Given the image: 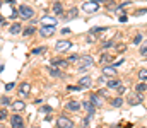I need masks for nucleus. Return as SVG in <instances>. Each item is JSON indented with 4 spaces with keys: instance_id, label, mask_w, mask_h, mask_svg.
Listing matches in <instances>:
<instances>
[{
    "instance_id": "obj_1",
    "label": "nucleus",
    "mask_w": 147,
    "mask_h": 128,
    "mask_svg": "<svg viewBox=\"0 0 147 128\" xmlns=\"http://www.w3.org/2000/svg\"><path fill=\"white\" fill-rule=\"evenodd\" d=\"M94 63V60H92V56H89V55H84V56H79V72H86L87 70V67H91Z\"/></svg>"
},
{
    "instance_id": "obj_2",
    "label": "nucleus",
    "mask_w": 147,
    "mask_h": 128,
    "mask_svg": "<svg viewBox=\"0 0 147 128\" xmlns=\"http://www.w3.org/2000/svg\"><path fill=\"white\" fill-rule=\"evenodd\" d=\"M19 15L22 17V19H31L33 15H34V10H33V7H29V5H19Z\"/></svg>"
},
{
    "instance_id": "obj_3",
    "label": "nucleus",
    "mask_w": 147,
    "mask_h": 128,
    "mask_svg": "<svg viewBox=\"0 0 147 128\" xmlns=\"http://www.w3.org/2000/svg\"><path fill=\"white\" fill-rule=\"evenodd\" d=\"M57 128H74V121L67 116H60L57 120Z\"/></svg>"
},
{
    "instance_id": "obj_4",
    "label": "nucleus",
    "mask_w": 147,
    "mask_h": 128,
    "mask_svg": "<svg viewBox=\"0 0 147 128\" xmlns=\"http://www.w3.org/2000/svg\"><path fill=\"white\" fill-rule=\"evenodd\" d=\"M82 9H84V12H87V14H94V12H98L99 10V3H96V2H86L84 5H82Z\"/></svg>"
},
{
    "instance_id": "obj_5",
    "label": "nucleus",
    "mask_w": 147,
    "mask_h": 128,
    "mask_svg": "<svg viewBox=\"0 0 147 128\" xmlns=\"http://www.w3.org/2000/svg\"><path fill=\"white\" fill-rule=\"evenodd\" d=\"M70 46H72V41H69V40H60V41L55 44V50H57V51H67V50H70Z\"/></svg>"
},
{
    "instance_id": "obj_6",
    "label": "nucleus",
    "mask_w": 147,
    "mask_h": 128,
    "mask_svg": "<svg viewBox=\"0 0 147 128\" xmlns=\"http://www.w3.org/2000/svg\"><path fill=\"white\" fill-rule=\"evenodd\" d=\"M39 34H41V38H50V36H53V34H55V26H43V27L39 29Z\"/></svg>"
},
{
    "instance_id": "obj_7",
    "label": "nucleus",
    "mask_w": 147,
    "mask_h": 128,
    "mask_svg": "<svg viewBox=\"0 0 147 128\" xmlns=\"http://www.w3.org/2000/svg\"><path fill=\"white\" fill-rule=\"evenodd\" d=\"M10 125H12V128H26L24 120H22L19 115H14V116L10 118Z\"/></svg>"
},
{
    "instance_id": "obj_8",
    "label": "nucleus",
    "mask_w": 147,
    "mask_h": 128,
    "mask_svg": "<svg viewBox=\"0 0 147 128\" xmlns=\"http://www.w3.org/2000/svg\"><path fill=\"white\" fill-rule=\"evenodd\" d=\"M128 104H130V106H139V104H142V96H140V94L128 96Z\"/></svg>"
},
{
    "instance_id": "obj_9",
    "label": "nucleus",
    "mask_w": 147,
    "mask_h": 128,
    "mask_svg": "<svg viewBox=\"0 0 147 128\" xmlns=\"http://www.w3.org/2000/svg\"><path fill=\"white\" fill-rule=\"evenodd\" d=\"M113 60H115V55H110V53H103V55H101V58H99V63H101V65H110Z\"/></svg>"
},
{
    "instance_id": "obj_10",
    "label": "nucleus",
    "mask_w": 147,
    "mask_h": 128,
    "mask_svg": "<svg viewBox=\"0 0 147 128\" xmlns=\"http://www.w3.org/2000/svg\"><path fill=\"white\" fill-rule=\"evenodd\" d=\"M41 24L43 26H57V19L51 15H43L41 17Z\"/></svg>"
},
{
    "instance_id": "obj_11",
    "label": "nucleus",
    "mask_w": 147,
    "mask_h": 128,
    "mask_svg": "<svg viewBox=\"0 0 147 128\" xmlns=\"http://www.w3.org/2000/svg\"><path fill=\"white\" fill-rule=\"evenodd\" d=\"M103 75H106V77H115V75H116V67H115V65H106V67L103 68Z\"/></svg>"
},
{
    "instance_id": "obj_12",
    "label": "nucleus",
    "mask_w": 147,
    "mask_h": 128,
    "mask_svg": "<svg viewBox=\"0 0 147 128\" xmlns=\"http://www.w3.org/2000/svg\"><path fill=\"white\" fill-rule=\"evenodd\" d=\"M51 65H53L55 68H67V67H69V62L60 60V58H55V60H51Z\"/></svg>"
},
{
    "instance_id": "obj_13",
    "label": "nucleus",
    "mask_w": 147,
    "mask_h": 128,
    "mask_svg": "<svg viewBox=\"0 0 147 128\" xmlns=\"http://www.w3.org/2000/svg\"><path fill=\"white\" fill-rule=\"evenodd\" d=\"M19 92H21L22 96H29V92H31V84H29V82H22V84L19 85Z\"/></svg>"
},
{
    "instance_id": "obj_14",
    "label": "nucleus",
    "mask_w": 147,
    "mask_h": 128,
    "mask_svg": "<svg viewBox=\"0 0 147 128\" xmlns=\"http://www.w3.org/2000/svg\"><path fill=\"white\" fill-rule=\"evenodd\" d=\"M65 109H67V111H79V109H80V103H77V101H69V103L65 104Z\"/></svg>"
},
{
    "instance_id": "obj_15",
    "label": "nucleus",
    "mask_w": 147,
    "mask_h": 128,
    "mask_svg": "<svg viewBox=\"0 0 147 128\" xmlns=\"http://www.w3.org/2000/svg\"><path fill=\"white\" fill-rule=\"evenodd\" d=\"M24 108H26V103H24V101H14V103H12V109H14L16 113L22 111Z\"/></svg>"
},
{
    "instance_id": "obj_16",
    "label": "nucleus",
    "mask_w": 147,
    "mask_h": 128,
    "mask_svg": "<svg viewBox=\"0 0 147 128\" xmlns=\"http://www.w3.org/2000/svg\"><path fill=\"white\" fill-rule=\"evenodd\" d=\"M9 33H10V34H19V33H22V26H21L19 22H14V24L10 26Z\"/></svg>"
},
{
    "instance_id": "obj_17",
    "label": "nucleus",
    "mask_w": 147,
    "mask_h": 128,
    "mask_svg": "<svg viewBox=\"0 0 147 128\" xmlns=\"http://www.w3.org/2000/svg\"><path fill=\"white\" fill-rule=\"evenodd\" d=\"M91 84H92V80H91V77L87 75V77H82L80 80H79V85L82 87V89H87V87H91Z\"/></svg>"
},
{
    "instance_id": "obj_18",
    "label": "nucleus",
    "mask_w": 147,
    "mask_h": 128,
    "mask_svg": "<svg viewBox=\"0 0 147 128\" xmlns=\"http://www.w3.org/2000/svg\"><path fill=\"white\" fill-rule=\"evenodd\" d=\"M53 14H55V15H62V14H63V5H62L60 2H55V3H53Z\"/></svg>"
},
{
    "instance_id": "obj_19",
    "label": "nucleus",
    "mask_w": 147,
    "mask_h": 128,
    "mask_svg": "<svg viewBox=\"0 0 147 128\" xmlns=\"http://www.w3.org/2000/svg\"><path fill=\"white\" fill-rule=\"evenodd\" d=\"M89 103H91V104H94V108H101V99H99V96H98V94H92V96L89 97Z\"/></svg>"
},
{
    "instance_id": "obj_20",
    "label": "nucleus",
    "mask_w": 147,
    "mask_h": 128,
    "mask_svg": "<svg viewBox=\"0 0 147 128\" xmlns=\"http://www.w3.org/2000/svg\"><path fill=\"white\" fill-rule=\"evenodd\" d=\"M120 82H121V80H118V79H115V77H113L111 80H108V82H106V87H108V89H118V87L121 85Z\"/></svg>"
},
{
    "instance_id": "obj_21",
    "label": "nucleus",
    "mask_w": 147,
    "mask_h": 128,
    "mask_svg": "<svg viewBox=\"0 0 147 128\" xmlns=\"http://www.w3.org/2000/svg\"><path fill=\"white\" fill-rule=\"evenodd\" d=\"M82 106H84V108L87 109V113H89V116H92V115H94V111H96V108H94V104H91L89 101H86V103H84Z\"/></svg>"
},
{
    "instance_id": "obj_22",
    "label": "nucleus",
    "mask_w": 147,
    "mask_h": 128,
    "mask_svg": "<svg viewBox=\"0 0 147 128\" xmlns=\"http://www.w3.org/2000/svg\"><path fill=\"white\" fill-rule=\"evenodd\" d=\"M36 33V27L34 26H28L26 29H22V34L24 36H31V34H34Z\"/></svg>"
},
{
    "instance_id": "obj_23",
    "label": "nucleus",
    "mask_w": 147,
    "mask_h": 128,
    "mask_svg": "<svg viewBox=\"0 0 147 128\" xmlns=\"http://www.w3.org/2000/svg\"><path fill=\"white\" fill-rule=\"evenodd\" d=\"M48 72H50V75H53V77H62V70H57L55 67H48Z\"/></svg>"
},
{
    "instance_id": "obj_24",
    "label": "nucleus",
    "mask_w": 147,
    "mask_h": 128,
    "mask_svg": "<svg viewBox=\"0 0 147 128\" xmlns=\"http://www.w3.org/2000/svg\"><path fill=\"white\" fill-rule=\"evenodd\" d=\"M135 90H137V94H142V92H146V90H147V84H144V82L137 84V85H135Z\"/></svg>"
},
{
    "instance_id": "obj_25",
    "label": "nucleus",
    "mask_w": 147,
    "mask_h": 128,
    "mask_svg": "<svg viewBox=\"0 0 147 128\" xmlns=\"http://www.w3.org/2000/svg\"><path fill=\"white\" fill-rule=\"evenodd\" d=\"M121 104H123V99H121V97H115V99L111 101V106H113V108H120Z\"/></svg>"
},
{
    "instance_id": "obj_26",
    "label": "nucleus",
    "mask_w": 147,
    "mask_h": 128,
    "mask_svg": "<svg viewBox=\"0 0 147 128\" xmlns=\"http://www.w3.org/2000/svg\"><path fill=\"white\" fill-rule=\"evenodd\" d=\"M45 51H46V48H45V46H38V48H33V51H31V53H33V55H39V53H45Z\"/></svg>"
},
{
    "instance_id": "obj_27",
    "label": "nucleus",
    "mask_w": 147,
    "mask_h": 128,
    "mask_svg": "<svg viewBox=\"0 0 147 128\" xmlns=\"http://www.w3.org/2000/svg\"><path fill=\"white\" fill-rule=\"evenodd\" d=\"M39 111H41V113H45V115H50L53 109H51V106H48V104H46V106H41V108H39Z\"/></svg>"
},
{
    "instance_id": "obj_28",
    "label": "nucleus",
    "mask_w": 147,
    "mask_h": 128,
    "mask_svg": "<svg viewBox=\"0 0 147 128\" xmlns=\"http://www.w3.org/2000/svg\"><path fill=\"white\" fill-rule=\"evenodd\" d=\"M111 46H115V41H111V40H108V41H105L103 44H101L103 50H108V48H111Z\"/></svg>"
},
{
    "instance_id": "obj_29",
    "label": "nucleus",
    "mask_w": 147,
    "mask_h": 128,
    "mask_svg": "<svg viewBox=\"0 0 147 128\" xmlns=\"http://www.w3.org/2000/svg\"><path fill=\"white\" fill-rule=\"evenodd\" d=\"M103 31H106V27H92L89 31V34H98V33H103Z\"/></svg>"
},
{
    "instance_id": "obj_30",
    "label": "nucleus",
    "mask_w": 147,
    "mask_h": 128,
    "mask_svg": "<svg viewBox=\"0 0 147 128\" xmlns=\"http://www.w3.org/2000/svg\"><path fill=\"white\" fill-rule=\"evenodd\" d=\"M139 79H140V80H147V68H142V70L139 72Z\"/></svg>"
},
{
    "instance_id": "obj_31",
    "label": "nucleus",
    "mask_w": 147,
    "mask_h": 128,
    "mask_svg": "<svg viewBox=\"0 0 147 128\" xmlns=\"http://www.w3.org/2000/svg\"><path fill=\"white\" fill-rule=\"evenodd\" d=\"M72 17H77V9H75V7H74V9H70V10H69V15H67L65 19H72Z\"/></svg>"
},
{
    "instance_id": "obj_32",
    "label": "nucleus",
    "mask_w": 147,
    "mask_h": 128,
    "mask_svg": "<svg viewBox=\"0 0 147 128\" xmlns=\"http://www.w3.org/2000/svg\"><path fill=\"white\" fill-rule=\"evenodd\" d=\"M75 62H79V55H70L69 56V63H75Z\"/></svg>"
},
{
    "instance_id": "obj_33",
    "label": "nucleus",
    "mask_w": 147,
    "mask_h": 128,
    "mask_svg": "<svg viewBox=\"0 0 147 128\" xmlns=\"http://www.w3.org/2000/svg\"><path fill=\"white\" fill-rule=\"evenodd\" d=\"M0 103H2L3 106H7V104H10V99H9L7 96H3V97H0Z\"/></svg>"
},
{
    "instance_id": "obj_34",
    "label": "nucleus",
    "mask_w": 147,
    "mask_h": 128,
    "mask_svg": "<svg viewBox=\"0 0 147 128\" xmlns=\"http://www.w3.org/2000/svg\"><path fill=\"white\" fill-rule=\"evenodd\" d=\"M140 43H142V34H137L134 38V44H140Z\"/></svg>"
},
{
    "instance_id": "obj_35",
    "label": "nucleus",
    "mask_w": 147,
    "mask_h": 128,
    "mask_svg": "<svg viewBox=\"0 0 147 128\" xmlns=\"http://www.w3.org/2000/svg\"><path fill=\"white\" fill-rule=\"evenodd\" d=\"M7 118V111L5 109H0V121H3Z\"/></svg>"
},
{
    "instance_id": "obj_36",
    "label": "nucleus",
    "mask_w": 147,
    "mask_h": 128,
    "mask_svg": "<svg viewBox=\"0 0 147 128\" xmlns=\"http://www.w3.org/2000/svg\"><path fill=\"white\" fill-rule=\"evenodd\" d=\"M123 50H125V44H123V43H121V44H116V51H118V53H121Z\"/></svg>"
},
{
    "instance_id": "obj_37",
    "label": "nucleus",
    "mask_w": 147,
    "mask_h": 128,
    "mask_svg": "<svg viewBox=\"0 0 147 128\" xmlns=\"http://www.w3.org/2000/svg\"><path fill=\"white\" fill-rule=\"evenodd\" d=\"M80 85H69V90H80Z\"/></svg>"
},
{
    "instance_id": "obj_38",
    "label": "nucleus",
    "mask_w": 147,
    "mask_h": 128,
    "mask_svg": "<svg viewBox=\"0 0 147 128\" xmlns=\"http://www.w3.org/2000/svg\"><path fill=\"white\" fill-rule=\"evenodd\" d=\"M14 85H16L14 82H9V84L5 85V90H12V89H14Z\"/></svg>"
},
{
    "instance_id": "obj_39",
    "label": "nucleus",
    "mask_w": 147,
    "mask_h": 128,
    "mask_svg": "<svg viewBox=\"0 0 147 128\" xmlns=\"http://www.w3.org/2000/svg\"><path fill=\"white\" fill-rule=\"evenodd\" d=\"M17 15H19V10H12V12H10V17H12V19H16Z\"/></svg>"
},
{
    "instance_id": "obj_40",
    "label": "nucleus",
    "mask_w": 147,
    "mask_h": 128,
    "mask_svg": "<svg viewBox=\"0 0 147 128\" xmlns=\"http://www.w3.org/2000/svg\"><path fill=\"white\" fill-rule=\"evenodd\" d=\"M146 12H147V9H142V10H137L135 15H142V14H146Z\"/></svg>"
},
{
    "instance_id": "obj_41",
    "label": "nucleus",
    "mask_w": 147,
    "mask_h": 128,
    "mask_svg": "<svg viewBox=\"0 0 147 128\" xmlns=\"http://www.w3.org/2000/svg\"><path fill=\"white\" fill-rule=\"evenodd\" d=\"M89 118H91V116H87V118L84 120V128H89Z\"/></svg>"
},
{
    "instance_id": "obj_42",
    "label": "nucleus",
    "mask_w": 147,
    "mask_h": 128,
    "mask_svg": "<svg viewBox=\"0 0 147 128\" xmlns=\"http://www.w3.org/2000/svg\"><path fill=\"white\" fill-rule=\"evenodd\" d=\"M96 94H98V96H105V94H106V90H105V89H99Z\"/></svg>"
},
{
    "instance_id": "obj_43",
    "label": "nucleus",
    "mask_w": 147,
    "mask_h": 128,
    "mask_svg": "<svg viewBox=\"0 0 147 128\" xmlns=\"http://www.w3.org/2000/svg\"><path fill=\"white\" fill-rule=\"evenodd\" d=\"M127 19H128L127 15H120V22H127Z\"/></svg>"
},
{
    "instance_id": "obj_44",
    "label": "nucleus",
    "mask_w": 147,
    "mask_h": 128,
    "mask_svg": "<svg viewBox=\"0 0 147 128\" xmlns=\"http://www.w3.org/2000/svg\"><path fill=\"white\" fill-rule=\"evenodd\" d=\"M62 33H63V34H69V33H70V29H69V27H63V29H62Z\"/></svg>"
},
{
    "instance_id": "obj_45",
    "label": "nucleus",
    "mask_w": 147,
    "mask_h": 128,
    "mask_svg": "<svg viewBox=\"0 0 147 128\" xmlns=\"http://www.w3.org/2000/svg\"><path fill=\"white\" fill-rule=\"evenodd\" d=\"M89 2H96V3H105V2H108V0H89Z\"/></svg>"
},
{
    "instance_id": "obj_46",
    "label": "nucleus",
    "mask_w": 147,
    "mask_h": 128,
    "mask_svg": "<svg viewBox=\"0 0 147 128\" xmlns=\"http://www.w3.org/2000/svg\"><path fill=\"white\" fill-rule=\"evenodd\" d=\"M144 50H147V41L144 43V44H142V46H140V51H144Z\"/></svg>"
},
{
    "instance_id": "obj_47",
    "label": "nucleus",
    "mask_w": 147,
    "mask_h": 128,
    "mask_svg": "<svg viewBox=\"0 0 147 128\" xmlns=\"http://www.w3.org/2000/svg\"><path fill=\"white\" fill-rule=\"evenodd\" d=\"M121 63H123V58H121V60H118V62H116V63H115V67H120V65H121Z\"/></svg>"
},
{
    "instance_id": "obj_48",
    "label": "nucleus",
    "mask_w": 147,
    "mask_h": 128,
    "mask_svg": "<svg viewBox=\"0 0 147 128\" xmlns=\"http://www.w3.org/2000/svg\"><path fill=\"white\" fill-rule=\"evenodd\" d=\"M140 55H142L144 58H147V50H144V51H140Z\"/></svg>"
},
{
    "instance_id": "obj_49",
    "label": "nucleus",
    "mask_w": 147,
    "mask_h": 128,
    "mask_svg": "<svg viewBox=\"0 0 147 128\" xmlns=\"http://www.w3.org/2000/svg\"><path fill=\"white\" fill-rule=\"evenodd\" d=\"M3 21H5V19H3V17H2V15H0V24H2V22H3Z\"/></svg>"
},
{
    "instance_id": "obj_50",
    "label": "nucleus",
    "mask_w": 147,
    "mask_h": 128,
    "mask_svg": "<svg viewBox=\"0 0 147 128\" xmlns=\"http://www.w3.org/2000/svg\"><path fill=\"white\" fill-rule=\"evenodd\" d=\"M0 5H2V2H0Z\"/></svg>"
},
{
    "instance_id": "obj_51",
    "label": "nucleus",
    "mask_w": 147,
    "mask_h": 128,
    "mask_svg": "<svg viewBox=\"0 0 147 128\" xmlns=\"http://www.w3.org/2000/svg\"><path fill=\"white\" fill-rule=\"evenodd\" d=\"M34 128H38V127H34Z\"/></svg>"
},
{
    "instance_id": "obj_52",
    "label": "nucleus",
    "mask_w": 147,
    "mask_h": 128,
    "mask_svg": "<svg viewBox=\"0 0 147 128\" xmlns=\"http://www.w3.org/2000/svg\"><path fill=\"white\" fill-rule=\"evenodd\" d=\"M144 128H147V127H144Z\"/></svg>"
}]
</instances>
